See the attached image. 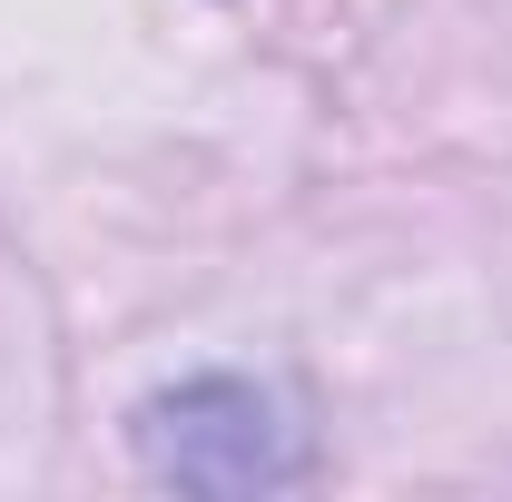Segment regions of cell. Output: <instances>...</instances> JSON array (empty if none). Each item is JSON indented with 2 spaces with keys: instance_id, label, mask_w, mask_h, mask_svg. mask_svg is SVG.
Wrapping results in <instances>:
<instances>
[{
  "instance_id": "cell-1",
  "label": "cell",
  "mask_w": 512,
  "mask_h": 502,
  "mask_svg": "<svg viewBox=\"0 0 512 502\" xmlns=\"http://www.w3.org/2000/svg\"><path fill=\"white\" fill-rule=\"evenodd\" d=\"M128 443H138L148 483H178V493H286V483L316 473L306 424L247 375L158 384L128 414Z\"/></svg>"
}]
</instances>
